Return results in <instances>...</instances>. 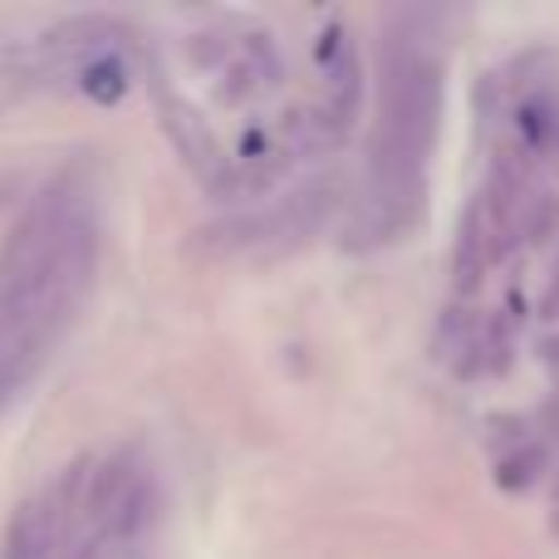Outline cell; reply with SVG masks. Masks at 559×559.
<instances>
[{"label":"cell","mask_w":559,"mask_h":559,"mask_svg":"<svg viewBox=\"0 0 559 559\" xmlns=\"http://www.w3.org/2000/svg\"><path fill=\"white\" fill-rule=\"evenodd\" d=\"M378 55V118L368 138L358 231L368 241H393L423 206L427 157L442 128V59L427 45L417 15L388 20Z\"/></svg>","instance_id":"1"},{"label":"cell","mask_w":559,"mask_h":559,"mask_svg":"<svg viewBox=\"0 0 559 559\" xmlns=\"http://www.w3.org/2000/svg\"><path fill=\"white\" fill-rule=\"evenodd\" d=\"M98 236L74 197H45L0 246V393L35 368L94 285Z\"/></svg>","instance_id":"2"},{"label":"cell","mask_w":559,"mask_h":559,"mask_svg":"<svg viewBox=\"0 0 559 559\" xmlns=\"http://www.w3.org/2000/svg\"><path fill=\"white\" fill-rule=\"evenodd\" d=\"M143 506H147V481L133 462H108L104 472L88 481V496H84V511L98 521V531L108 535H133L143 525Z\"/></svg>","instance_id":"3"},{"label":"cell","mask_w":559,"mask_h":559,"mask_svg":"<svg viewBox=\"0 0 559 559\" xmlns=\"http://www.w3.org/2000/svg\"><path fill=\"white\" fill-rule=\"evenodd\" d=\"M59 555V501L49 496H29L15 506L0 535V559H55Z\"/></svg>","instance_id":"4"},{"label":"cell","mask_w":559,"mask_h":559,"mask_svg":"<svg viewBox=\"0 0 559 559\" xmlns=\"http://www.w3.org/2000/svg\"><path fill=\"white\" fill-rule=\"evenodd\" d=\"M167 128L177 133V147H182V153L197 163V173H202V177H216L222 157H216V138L202 128V118H197L192 108H182V104H167Z\"/></svg>","instance_id":"5"},{"label":"cell","mask_w":559,"mask_h":559,"mask_svg":"<svg viewBox=\"0 0 559 559\" xmlns=\"http://www.w3.org/2000/svg\"><path fill=\"white\" fill-rule=\"evenodd\" d=\"M540 472H545V447L525 442L521 452L501 456V466H496V481H501L506 491H525V486H531Z\"/></svg>","instance_id":"6"},{"label":"cell","mask_w":559,"mask_h":559,"mask_svg":"<svg viewBox=\"0 0 559 559\" xmlns=\"http://www.w3.org/2000/svg\"><path fill=\"white\" fill-rule=\"evenodd\" d=\"M540 364H545V373L555 378V388H559V334H550L540 344Z\"/></svg>","instance_id":"7"},{"label":"cell","mask_w":559,"mask_h":559,"mask_svg":"<svg viewBox=\"0 0 559 559\" xmlns=\"http://www.w3.org/2000/svg\"><path fill=\"white\" fill-rule=\"evenodd\" d=\"M545 314L559 319V255H555V271H550V285H545Z\"/></svg>","instance_id":"8"},{"label":"cell","mask_w":559,"mask_h":559,"mask_svg":"<svg viewBox=\"0 0 559 559\" xmlns=\"http://www.w3.org/2000/svg\"><path fill=\"white\" fill-rule=\"evenodd\" d=\"M69 559H94V545H79V550L69 555Z\"/></svg>","instance_id":"9"},{"label":"cell","mask_w":559,"mask_h":559,"mask_svg":"<svg viewBox=\"0 0 559 559\" xmlns=\"http://www.w3.org/2000/svg\"><path fill=\"white\" fill-rule=\"evenodd\" d=\"M555 531H559V491H555Z\"/></svg>","instance_id":"10"}]
</instances>
